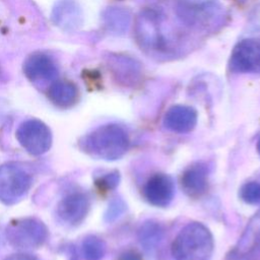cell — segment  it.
I'll use <instances>...</instances> for the list:
<instances>
[{
    "mask_svg": "<svg viewBox=\"0 0 260 260\" xmlns=\"http://www.w3.org/2000/svg\"><path fill=\"white\" fill-rule=\"evenodd\" d=\"M130 139L126 130L118 124L102 125L79 141L80 149L86 154L105 160L121 158L129 149Z\"/></svg>",
    "mask_w": 260,
    "mask_h": 260,
    "instance_id": "cell-1",
    "label": "cell"
},
{
    "mask_svg": "<svg viewBox=\"0 0 260 260\" xmlns=\"http://www.w3.org/2000/svg\"><path fill=\"white\" fill-rule=\"evenodd\" d=\"M214 241L209 229L201 222L186 224L172 244L175 260H209L213 253Z\"/></svg>",
    "mask_w": 260,
    "mask_h": 260,
    "instance_id": "cell-2",
    "label": "cell"
},
{
    "mask_svg": "<svg viewBox=\"0 0 260 260\" xmlns=\"http://www.w3.org/2000/svg\"><path fill=\"white\" fill-rule=\"evenodd\" d=\"M32 184L31 174L18 162L0 166V201L11 205L21 200Z\"/></svg>",
    "mask_w": 260,
    "mask_h": 260,
    "instance_id": "cell-3",
    "label": "cell"
},
{
    "mask_svg": "<svg viewBox=\"0 0 260 260\" xmlns=\"http://www.w3.org/2000/svg\"><path fill=\"white\" fill-rule=\"evenodd\" d=\"M177 13L186 24L207 28L214 26L222 17V7L217 0H180Z\"/></svg>",
    "mask_w": 260,
    "mask_h": 260,
    "instance_id": "cell-4",
    "label": "cell"
},
{
    "mask_svg": "<svg viewBox=\"0 0 260 260\" xmlns=\"http://www.w3.org/2000/svg\"><path fill=\"white\" fill-rule=\"evenodd\" d=\"M48 237L46 225L37 218H21L10 222L6 238L16 249H35L42 246Z\"/></svg>",
    "mask_w": 260,
    "mask_h": 260,
    "instance_id": "cell-5",
    "label": "cell"
},
{
    "mask_svg": "<svg viewBox=\"0 0 260 260\" xmlns=\"http://www.w3.org/2000/svg\"><path fill=\"white\" fill-rule=\"evenodd\" d=\"M162 27V16L153 10L142 12L136 23V35L141 45L156 52L167 51L169 40Z\"/></svg>",
    "mask_w": 260,
    "mask_h": 260,
    "instance_id": "cell-6",
    "label": "cell"
},
{
    "mask_svg": "<svg viewBox=\"0 0 260 260\" xmlns=\"http://www.w3.org/2000/svg\"><path fill=\"white\" fill-rule=\"evenodd\" d=\"M16 138L20 145L32 155L47 152L52 144L50 129L37 119H29L21 123L16 131Z\"/></svg>",
    "mask_w": 260,
    "mask_h": 260,
    "instance_id": "cell-7",
    "label": "cell"
},
{
    "mask_svg": "<svg viewBox=\"0 0 260 260\" xmlns=\"http://www.w3.org/2000/svg\"><path fill=\"white\" fill-rule=\"evenodd\" d=\"M260 254V209L250 218L225 260H256Z\"/></svg>",
    "mask_w": 260,
    "mask_h": 260,
    "instance_id": "cell-8",
    "label": "cell"
},
{
    "mask_svg": "<svg viewBox=\"0 0 260 260\" xmlns=\"http://www.w3.org/2000/svg\"><path fill=\"white\" fill-rule=\"evenodd\" d=\"M230 67L237 73L260 72V42L254 39H245L234 48Z\"/></svg>",
    "mask_w": 260,
    "mask_h": 260,
    "instance_id": "cell-9",
    "label": "cell"
},
{
    "mask_svg": "<svg viewBox=\"0 0 260 260\" xmlns=\"http://www.w3.org/2000/svg\"><path fill=\"white\" fill-rule=\"evenodd\" d=\"M142 193L149 204L156 207H166L174 198L175 184L169 175L157 173L146 181Z\"/></svg>",
    "mask_w": 260,
    "mask_h": 260,
    "instance_id": "cell-10",
    "label": "cell"
},
{
    "mask_svg": "<svg viewBox=\"0 0 260 260\" xmlns=\"http://www.w3.org/2000/svg\"><path fill=\"white\" fill-rule=\"evenodd\" d=\"M89 210L88 197L82 192H74L64 197L57 205L56 214L66 224H79Z\"/></svg>",
    "mask_w": 260,
    "mask_h": 260,
    "instance_id": "cell-11",
    "label": "cell"
},
{
    "mask_svg": "<svg viewBox=\"0 0 260 260\" xmlns=\"http://www.w3.org/2000/svg\"><path fill=\"white\" fill-rule=\"evenodd\" d=\"M23 71L26 77L36 83L50 82L58 75V69L54 61L45 54H34L29 56L24 64Z\"/></svg>",
    "mask_w": 260,
    "mask_h": 260,
    "instance_id": "cell-12",
    "label": "cell"
},
{
    "mask_svg": "<svg viewBox=\"0 0 260 260\" xmlns=\"http://www.w3.org/2000/svg\"><path fill=\"white\" fill-rule=\"evenodd\" d=\"M197 124V112L183 105L171 107L164 118V125L167 129L177 133L191 132Z\"/></svg>",
    "mask_w": 260,
    "mask_h": 260,
    "instance_id": "cell-13",
    "label": "cell"
},
{
    "mask_svg": "<svg viewBox=\"0 0 260 260\" xmlns=\"http://www.w3.org/2000/svg\"><path fill=\"white\" fill-rule=\"evenodd\" d=\"M181 186L183 191L192 198L200 197L208 186V170L202 162L188 167L182 174Z\"/></svg>",
    "mask_w": 260,
    "mask_h": 260,
    "instance_id": "cell-14",
    "label": "cell"
},
{
    "mask_svg": "<svg viewBox=\"0 0 260 260\" xmlns=\"http://www.w3.org/2000/svg\"><path fill=\"white\" fill-rule=\"evenodd\" d=\"M52 20L64 30H74L81 24V9L74 0H60L53 8Z\"/></svg>",
    "mask_w": 260,
    "mask_h": 260,
    "instance_id": "cell-15",
    "label": "cell"
},
{
    "mask_svg": "<svg viewBox=\"0 0 260 260\" xmlns=\"http://www.w3.org/2000/svg\"><path fill=\"white\" fill-rule=\"evenodd\" d=\"M48 96L55 106L65 109L76 103L78 89L72 82L56 81L49 87Z\"/></svg>",
    "mask_w": 260,
    "mask_h": 260,
    "instance_id": "cell-16",
    "label": "cell"
},
{
    "mask_svg": "<svg viewBox=\"0 0 260 260\" xmlns=\"http://www.w3.org/2000/svg\"><path fill=\"white\" fill-rule=\"evenodd\" d=\"M164 236V229L160 223L148 220L145 221L139 229L138 239L140 245L146 251H152L159 244Z\"/></svg>",
    "mask_w": 260,
    "mask_h": 260,
    "instance_id": "cell-17",
    "label": "cell"
},
{
    "mask_svg": "<svg viewBox=\"0 0 260 260\" xmlns=\"http://www.w3.org/2000/svg\"><path fill=\"white\" fill-rule=\"evenodd\" d=\"M81 250L85 260H101L106 253V245L100 238L89 236L82 242Z\"/></svg>",
    "mask_w": 260,
    "mask_h": 260,
    "instance_id": "cell-18",
    "label": "cell"
},
{
    "mask_svg": "<svg viewBox=\"0 0 260 260\" xmlns=\"http://www.w3.org/2000/svg\"><path fill=\"white\" fill-rule=\"evenodd\" d=\"M239 196L247 204L260 203V183L254 181L245 183L240 188Z\"/></svg>",
    "mask_w": 260,
    "mask_h": 260,
    "instance_id": "cell-19",
    "label": "cell"
},
{
    "mask_svg": "<svg viewBox=\"0 0 260 260\" xmlns=\"http://www.w3.org/2000/svg\"><path fill=\"white\" fill-rule=\"evenodd\" d=\"M120 181V175L118 172H111L104 174L95 179L96 187L102 191H110L115 189Z\"/></svg>",
    "mask_w": 260,
    "mask_h": 260,
    "instance_id": "cell-20",
    "label": "cell"
},
{
    "mask_svg": "<svg viewBox=\"0 0 260 260\" xmlns=\"http://www.w3.org/2000/svg\"><path fill=\"white\" fill-rule=\"evenodd\" d=\"M123 210V206L121 205V203L119 201H114L110 206H109V210L106 214V216L109 218V220L119 216V214L122 212Z\"/></svg>",
    "mask_w": 260,
    "mask_h": 260,
    "instance_id": "cell-21",
    "label": "cell"
},
{
    "mask_svg": "<svg viewBox=\"0 0 260 260\" xmlns=\"http://www.w3.org/2000/svg\"><path fill=\"white\" fill-rule=\"evenodd\" d=\"M117 260H143L142 256L136 250H127L119 255Z\"/></svg>",
    "mask_w": 260,
    "mask_h": 260,
    "instance_id": "cell-22",
    "label": "cell"
},
{
    "mask_svg": "<svg viewBox=\"0 0 260 260\" xmlns=\"http://www.w3.org/2000/svg\"><path fill=\"white\" fill-rule=\"evenodd\" d=\"M4 260H40L38 257L30 255V254H24V253H19V254H14L11 255Z\"/></svg>",
    "mask_w": 260,
    "mask_h": 260,
    "instance_id": "cell-23",
    "label": "cell"
},
{
    "mask_svg": "<svg viewBox=\"0 0 260 260\" xmlns=\"http://www.w3.org/2000/svg\"><path fill=\"white\" fill-rule=\"evenodd\" d=\"M256 149H257V152H258V154L260 155V137H259V139H258V141H257V145H256Z\"/></svg>",
    "mask_w": 260,
    "mask_h": 260,
    "instance_id": "cell-24",
    "label": "cell"
}]
</instances>
